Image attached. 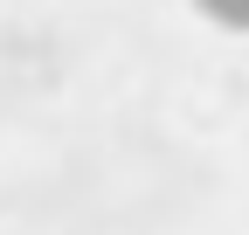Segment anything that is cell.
Segmentation results:
<instances>
[{
    "label": "cell",
    "mask_w": 249,
    "mask_h": 235,
    "mask_svg": "<svg viewBox=\"0 0 249 235\" xmlns=\"http://www.w3.org/2000/svg\"><path fill=\"white\" fill-rule=\"evenodd\" d=\"M194 7H201L214 28H235V35H249V0H194Z\"/></svg>",
    "instance_id": "obj_1"
}]
</instances>
